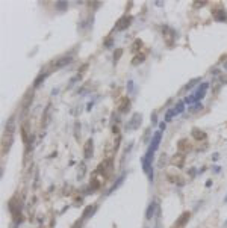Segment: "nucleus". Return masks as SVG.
<instances>
[{"label": "nucleus", "mask_w": 227, "mask_h": 228, "mask_svg": "<svg viewBox=\"0 0 227 228\" xmlns=\"http://www.w3.org/2000/svg\"><path fill=\"white\" fill-rule=\"evenodd\" d=\"M161 139H162V131L159 130V131H156L154 134H153V139H151V142H150V147H148V154H154V151L157 150V147H159V144H161Z\"/></svg>", "instance_id": "f257e3e1"}, {"label": "nucleus", "mask_w": 227, "mask_h": 228, "mask_svg": "<svg viewBox=\"0 0 227 228\" xmlns=\"http://www.w3.org/2000/svg\"><path fill=\"white\" fill-rule=\"evenodd\" d=\"M141 120H142V115L141 113H133V117H132V120L129 121V124H127V130H135V128H138L139 127V124H141Z\"/></svg>", "instance_id": "f03ea898"}, {"label": "nucleus", "mask_w": 227, "mask_h": 228, "mask_svg": "<svg viewBox=\"0 0 227 228\" xmlns=\"http://www.w3.org/2000/svg\"><path fill=\"white\" fill-rule=\"evenodd\" d=\"M130 23H132V18L126 15V17L118 18V21L115 23V27H117V30H124V29H127L130 26Z\"/></svg>", "instance_id": "7ed1b4c3"}, {"label": "nucleus", "mask_w": 227, "mask_h": 228, "mask_svg": "<svg viewBox=\"0 0 227 228\" xmlns=\"http://www.w3.org/2000/svg\"><path fill=\"white\" fill-rule=\"evenodd\" d=\"M208 88H209V83H203L201 86H198V91H197V92L194 94V98H195V101H198V100H201V98L204 97V94H206Z\"/></svg>", "instance_id": "20e7f679"}, {"label": "nucleus", "mask_w": 227, "mask_h": 228, "mask_svg": "<svg viewBox=\"0 0 227 228\" xmlns=\"http://www.w3.org/2000/svg\"><path fill=\"white\" fill-rule=\"evenodd\" d=\"M15 131V117H11L5 125V134H12Z\"/></svg>", "instance_id": "39448f33"}, {"label": "nucleus", "mask_w": 227, "mask_h": 228, "mask_svg": "<svg viewBox=\"0 0 227 228\" xmlns=\"http://www.w3.org/2000/svg\"><path fill=\"white\" fill-rule=\"evenodd\" d=\"M93 147H94V142H93V139H88L86 142H85V159H91V156H93Z\"/></svg>", "instance_id": "423d86ee"}, {"label": "nucleus", "mask_w": 227, "mask_h": 228, "mask_svg": "<svg viewBox=\"0 0 227 228\" xmlns=\"http://www.w3.org/2000/svg\"><path fill=\"white\" fill-rule=\"evenodd\" d=\"M191 136L195 141H204V139H206V133H204L203 130H198V128H192Z\"/></svg>", "instance_id": "0eeeda50"}, {"label": "nucleus", "mask_w": 227, "mask_h": 228, "mask_svg": "<svg viewBox=\"0 0 227 228\" xmlns=\"http://www.w3.org/2000/svg\"><path fill=\"white\" fill-rule=\"evenodd\" d=\"M129 107H130V100H129V98H123L121 104L118 106V110H120L121 113H126V112L129 110Z\"/></svg>", "instance_id": "6e6552de"}, {"label": "nucleus", "mask_w": 227, "mask_h": 228, "mask_svg": "<svg viewBox=\"0 0 227 228\" xmlns=\"http://www.w3.org/2000/svg\"><path fill=\"white\" fill-rule=\"evenodd\" d=\"M156 207H157V206H156V202H151L150 206H148V209H147V213H145V218H147L148 221H150V219L153 218V215H154V210H156Z\"/></svg>", "instance_id": "1a4fd4ad"}, {"label": "nucleus", "mask_w": 227, "mask_h": 228, "mask_svg": "<svg viewBox=\"0 0 227 228\" xmlns=\"http://www.w3.org/2000/svg\"><path fill=\"white\" fill-rule=\"evenodd\" d=\"M71 62V56H65V58H62V59H59L58 62H56V68H62V66H65V65H68Z\"/></svg>", "instance_id": "9d476101"}, {"label": "nucleus", "mask_w": 227, "mask_h": 228, "mask_svg": "<svg viewBox=\"0 0 227 228\" xmlns=\"http://www.w3.org/2000/svg\"><path fill=\"white\" fill-rule=\"evenodd\" d=\"M188 219H189V213H183V215H182V216L179 218V222H177L176 225H177V227H182V225H185Z\"/></svg>", "instance_id": "9b49d317"}, {"label": "nucleus", "mask_w": 227, "mask_h": 228, "mask_svg": "<svg viewBox=\"0 0 227 228\" xmlns=\"http://www.w3.org/2000/svg\"><path fill=\"white\" fill-rule=\"evenodd\" d=\"M123 181H124V175H121V177H120V178H118V180L115 181V184H114V186H112V187L109 189V193H112V192L115 190V189H118V187H120V184L123 183Z\"/></svg>", "instance_id": "f8f14e48"}, {"label": "nucleus", "mask_w": 227, "mask_h": 228, "mask_svg": "<svg viewBox=\"0 0 227 228\" xmlns=\"http://www.w3.org/2000/svg\"><path fill=\"white\" fill-rule=\"evenodd\" d=\"M94 212H96V206H89V207H86V210H85V213H83L82 218L85 219V218H88L89 215H93Z\"/></svg>", "instance_id": "ddd939ff"}, {"label": "nucleus", "mask_w": 227, "mask_h": 228, "mask_svg": "<svg viewBox=\"0 0 227 228\" xmlns=\"http://www.w3.org/2000/svg\"><path fill=\"white\" fill-rule=\"evenodd\" d=\"M56 9L58 11H67V8H68V3L67 2H56Z\"/></svg>", "instance_id": "4468645a"}, {"label": "nucleus", "mask_w": 227, "mask_h": 228, "mask_svg": "<svg viewBox=\"0 0 227 228\" xmlns=\"http://www.w3.org/2000/svg\"><path fill=\"white\" fill-rule=\"evenodd\" d=\"M183 109H185V103H183V101H179V103H177V106L174 107V112L179 115V113L183 112Z\"/></svg>", "instance_id": "2eb2a0df"}, {"label": "nucleus", "mask_w": 227, "mask_h": 228, "mask_svg": "<svg viewBox=\"0 0 227 228\" xmlns=\"http://www.w3.org/2000/svg\"><path fill=\"white\" fill-rule=\"evenodd\" d=\"M45 77H47V76H45V74H39V76L36 77V80H35L33 86H35V88H38V86L41 85V82H44V80H45Z\"/></svg>", "instance_id": "dca6fc26"}, {"label": "nucleus", "mask_w": 227, "mask_h": 228, "mask_svg": "<svg viewBox=\"0 0 227 228\" xmlns=\"http://www.w3.org/2000/svg\"><path fill=\"white\" fill-rule=\"evenodd\" d=\"M141 45H142V42H141L139 39H136V41L133 42V45H132V52H138V50L141 49Z\"/></svg>", "instance_id": "f3484780"}, {"label": "nucleus", "mask_w": 227, "mask_h": 228, "mask_svg": "<svg viewBox=\"0 0 227 228\" xmlns=\"http://www.w3.org/2000/svg\"><path fill=\"white\" fill-rule=\"evenodd\" d=\"M144 59H145V56H144V55H141V56H135V58L132 59V63H133V65H138V63H139V62H142Z\"/></svg>", "instance_id": "a211bd4d"}, {"label": "nucleus", "mask_w": 227, "mask_h": 228, "mask_svg": "<svg viewBox=\"0 0 227 228\" xmlns=\"http://www.w3.org/2000/svg\"><path fill=\"white\" fill-rule=\"evenodd\" d=\"M121 55H123V50H115V53H114V62H118V59L121 58Z\"/></svg>", "instance_id": "6ab92c4d"}, {"label": "nucleus", "mask_w": 227, "mask_h": 228, "mask_svg": "<svg viewBox=\"0 0 227 228\" xmlns=\"http://www.w3.org/2000/svg\"><path fill=\"white\" fill-rule=\"evenodd\" d=\"M174 115H177V113L174 112V109H171V110H168V113H167V115H165V121H170Z\"/></svg>", "instance_id": "aec40b11"}, {"label": "nucleus", "mask_w": 227, "mask_h": 228, "mask_svg": "<svg viewBox=\"0 0 227 228\" xmlns=\"http://www.w3.org/2000/svg\"><path fill=\"white\" fill-rule=\"evenodd\" d=\"M208 2H195V6H204Z\"/></svg>", "instance_id": "412c9836"}, {"label": "nucleus", "mask_w": 227, "mask_h": 228, "mask_svg": "<svg viewBox=\"0 0 227 228\" xmlns=\"http://www.w3.org/2000/svg\"><path fill=\"white\" fill-rule=\"evenodd\" d=\"M156 3V6H162L164 5V2H159V0H157V2H154Z\"/></svg>", "instance_id": "4be33fe9"}, {"label": "nucleus", "mask_w": 227, "mask_h": 228, "mask_svg": "<svg viewBox=\"0 0 227 228\" xmlns=\"http://www.w3.org/2000/svg\"><path fill=\"white\" fill-rule=\"evenodd\" d=\"M161 130H165V122H161Z\"/></svg>", "instance_id": "5701e85b"}, {"label": "nucleus", "mask_w": 227, "mask_h": 228, "mask_svg": "<svg viewBox=\"0 0 227 228\" xmlns=\"http://www.w3.org/2000/svg\"><path fill=\"white\" fill-rule=\"evenodd\" d=\"M224 202H227V196H226V198H224Z\"/></svg>", "instance_id": "b1692460"}]
</instances>
